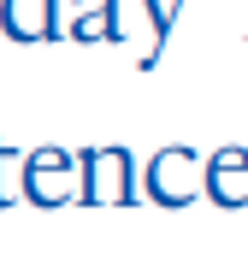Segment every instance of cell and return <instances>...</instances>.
<instances>
[{
    "label": "cell",
    "instance_id": "obj_1",
    "mask_svg": "<svg viewBox=\"0 0 248 254\" xmlns=\"http://www.w3.org/2000/svg\"><path fill=\"white\" fill-rule=\"evenodd\" d=\"M0 30L12 42H54L60 36V0H0Z\"/></svg>",
    "mask_w": 248,
    "mask_h": 254
},
{
    "label": "cell",
    "instance_id": "obj_2",
    "mask_svg": "<svg viewBox=\"0 0 248 254\" xmlns=\"http://www.w3.org/2000/svg\"><path fill=\"white\" fill-rule=\"evenodd\" d=\"M71 160H65L60 148H42V154H30L24 160V195L30 201H42V207H60L65 195H71Z\"/></svg>",
    "mask_w": 248,
    "mask_h": 254
},
{
    "label": "cell",
    "instance_id": "obj_3",
    "mask_svg": "<svg viewBox=\"0 0 248 254\" xmlns=\"http://www.w3.org/2000/svg\"><path fill=\"white\" fill-rule=\"evenodd\" d=\"M130 160H124V148H95V154H83V201H124L130 195Z\"/></svg>",
    "mask_w": 248,
    "mask_h": 254
},
{
    "label": "cell",
    "instance_id": "obj_4",
    "mask_svg": "<svg viewBox=\"0 0 248 254\" xmlns=\"http://www.w3.org/2000/svg\"><path fill=\"white\" fill-rule=\"evenodd\" d=\"M189 172H195V154H189V148H166V154L148 166V195H154V201H189V195H195Z\"/></svg>",
    "mask_w": 248,
    "mask_h": 254
},
{
    "label": "cell",
    "instance_id": "obj_5",
    "mask_svg": "<svg viewBox=\"0 0 248 254\" xmlns=\"http://www.w3.org/2000/svg\"><path fill=\"white\" fill-rule=\"evenodd\" d=\"M148 6H154V36L166 42V30H172V12H178L184 0H148Z\"/></svg>",
    "mask_w": 248,
    "mask_h": 254
},
{
    "label": "cell",
    "instance_id": "obj_6",
    "mask_svg": "<svg viewBox=\"0 0 248 254\" xmlns=\"http://www.w3.org/2000/svg\"><path fill=\"white\" fill-rule=\"evenodd\" d=\"M6 160H12V148H6V142H0V207H6V201H12V184H6Z\"/></svg>",
    "mask_w": 248,
    "mask_h": 254
}]
</instances>
